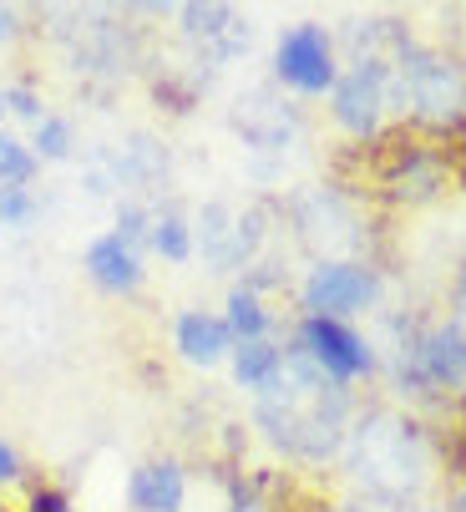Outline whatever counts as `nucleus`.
<instances>
[{
    "instance_id": "nucleus-1",
    "label": "nucleus",
    "mask_w": 466,
    "mask_h": 512,
    "mask_svg": "<svg viewBox=\"0 0 466 512\" xmlns=\"http://www.w3.org/2000/svg\"><path fill=\"white\" fill-rule=\"evenodd\" d=\"M421 442L411 436V426L375 416L370 426H360L355 436V477L375 487V497L401 502L406 492L421 487Z\"/></svg>"
},
{
    "instance_id": "nucleus-2",
    "label": "nucleus",
    "mask_w": 466,
    "mask_h": 512,
    "mask_svg": "<svg viewBox=\"0 0 466 512\" xmlns=\"http://www.w3.org/2000/svg\"><path fill=\"white\" fill-rule=\"evenodd\" d=\"M401 92L426 112V117H456L466 107V82L461 71L431 51H416L406 46L401 51Z\"/></svg>"
},
{
    "instance_id": "nucleus-3",
    "label": "nucleus",
    "mask_w": 466,
    "mask_h": 512,
    "mask_svg": "<svg viewBox=\"0 0 466 512\" xmlns=\"http://www.w3.org/2000/svg\"><path fill=\"white\" fill-rule=\"evenodd\" d=\"M274 61H279V77L294 92H325V87H335V51H330L325 26H294V31H284Z\"/></svg>"
},
{
    "instance_id": "nucleus-4",
    "label": "nucleus",
    "mask_w": 466,
    "mask_h": 512,
    "mask_svg": "<svg viewBox=\"0 0 466 512\" xmlns=\"http://www.w3.org/2000/svg\"><path fill=\"white\" fill-rule=\"evenodd\" d=\"M299 350L320 365L330 381H350V376H365L370 371V350L355 330H345L340 320H315L309 315L304 330H299Z\"/></svg>"
},
{
    "instance_id": "nucleus-5",
    "label": "nucleus",
    "mask_w": 466,
    "mask_h": 512,
    "mask_svg": "<svg viewBox=\"0 0 466 512\" xmlns=\"http://www.w3.org/2000/svg\"><path fill=\"white\" fill-rule=\"evenodd\" d=\"M370 295H375L370 269H360V264H340V259L320 264L315 274H309V284H304V305L315 310V320H340V315L360 310Z\"/></svg>"
},
{
    "instance_id": "nucleus-6",
    "label": "nucleus",
    "mask_w": 466,
    "mask_h": 512,
    "mask_svg": "<svg viewBox=\"0 0 466 512\" xmlns=\"http://www.w3.org/2000/svg\"><path fill=\"white\" fill-rule=\"evenodd\" d=\"M380 107H385V66L380 61H355L350 77L335 82V117H340V127L365 137V132H375Z\"/></svg>"
},
{
    "instance_id": "nucleus-7",
    "label": "nucleus",
    "mask_w": 466,
    "mask_h": 512,
    "mask_svg": "<svg viewBox=\"0 0 466 512\" xmlns=\"http://www.w3.org/2000/svg\"><path fill=\"white\" fill-rule=\"evenodd\" d=\"M183 31L193 41H203V51L213 61H233L249 46V21L233 6H183Z\"/></svg>"
},
{
    "instance_id": "nucleus-8",
    "label": "nucleus",
    "mask_w": 466,
    "mask_h": 512,
    "mask_svg": "<svg viewBox=\"0 0 466 512\" xmlns=\"http://www.w3.org/2000/svg\"><path fill=\"white\" fill-rule=\"evenodd\" d=\"M416 360H421V376H426V381H436V386H461V381H466V330H461V325L431 330V335L416 345Z\"/></svg>"
},
{
    "instance_id": "nucleus-9",
    "label": "nucleus",
    "mask_w": 466,
    "mask_h": 512,
    "mask_svg": "<svg viewBox=\"0 0 466 512\" xmlns=\"http://www.w3.org/2000/svg\"><path fill=\"white\" fill-rule=\"evenodd\" d=\"M183 492L188 487H183V467L178 462H147V467L132 472V487H127L137 512H178Z\"/></svg>"
},
{
    "instance_id": "nucleus-10",
    "label": "nucleus",
    "mask_w": 466,
    "mask_h": 512,
    "mask_svg": "<svg viewBox=\"0 0 466 512\" xmlns=\"http://www.w3.org/2000/svg\"><path fill=\"white\" fill-rule=\"evenodd\" d=\"M87 274H92L102 289H112V295H132V289L142 284V264H137V254H132L117 234H107V239H97V244L87 249Z\"/></svg>"
},
{
    "instance_id": "nucleus-11",
    "label": "nucleus",
    "mask_w": 466,
    "mask_h": 512,
    "mask_svg": "<svg viewBox=\"0 0 466 512\" xmlns=\"http://www.w3.org/2000/svg\"><path fill=\"white\" fill-rule=\"evenodd\" d=\"M228 325L223 320H213V315H183L178 320V350H183V360H193V365H213V360H223V350H228Z\"/></svg>"
},
{
    "instance_id": "nucleus-12",
    "label": "nucleus",
    "mask_w": 466,
    "mask_h": 512,
    "mask_svg": "<svg viewBox=\"0 0 466 512\" xmlns=\"http://www.w3.org/2000/svg\"><path fill=\"white\" fill-rule=\"evenodd\" d=\"M279 365H284V355H279L269 340H244L239 355H233V376H239V386H259V391H269L274 376H279Z\"/></svg>"
},
{
    "instance_id": "nucleus-13",
    "label": "nucleus",
    "mask_w": 466,
    "mask_h": 512,
    "mask_svg": "<svg viewBox=\"0 0 466 512\" xmlns=\"http://www.w3.org/2000/svg\"><path fill=\"white\" fill-rule=\"evenodd\" d=\"M233 218L223 203H208L203 213H198V239H203V254L213 259V264H239V249H233Z\"/></svg>"
},
{
    "instance_id": "nucleus-14",
    "label": "nucleus",
    "mask_w": 466,
    "mask_h": 512,
    "mask_svg": "<svg viewBox=\"0 0 466 512\" xmlns=\"http://www.w3.org/2000/svg\"><path fill=\"white\" fill-rule=\"evenodd\" d=\"M36 173V153L26 148L21 137L0 132V188H26Z\"/></svg>"
},
{
    "instance_id": "nucleus-15",
    "label": "nucleus",
    "mask_w": 466,
    "mask_h": 512,
    "mask_svg": "<svg viewBox=\"0 0 466 512\" xmlns=\"http://www.w3.org/2000/svg\"><path fill=\"white\" fill-rule=\"evenodd\" d=\"M152 249H158L163 259H173V264H183L188 254H193V234H188V224L178 213H163V218H152Z\"/></svg>"
},
{
    "instance_id": "nucleus-16",
    "label": "nucleus",
    "mask_w": 466,
    "mask_h": 512,
    "mask_svg": "<svg viewBox=\"0 0 466 512\" xmlns=\"http://www.w3.org/2000/svg\"><path fill=\"white\" fill-rule=\"evenodd\" d=\"M228 335H239V340H259L264 335V325H269V315L259 310V300L249 295V289H233L228 295Z\"/></svg>"
},
{
    "instance_id": "nucleus-17",
    "label": "nucleus",
    "mask_w": 466,
    "mask_h": 512,
    "mask_svg": "<svg viewBox=\"0 0 466 512\" xmlns=\"http://www.w3.org/2000/svg\"><path fill=\"white\" fill-rule=\"evenodd\" d=\"M36 153L51 158V163L71 153V122L66 117H41L36 122Z\"/></svg>"
},
{
    "instance_id": "nucleus-18",
    "label": "nucleus",
    "mask_w": 466,
    "mask_h": 512,
    "mask_svg": "<svg viewBox=\"0 0 466 512\" xmlns=\"http://www.w3.org/2000/svg\"><path fill=\"white\" fill-rule=\"evenodd\" d=\"M36 218V198L26 188H0V229H21Z\"/></svg>"
},
{
    "instance_id": "nucleus-19",
    "label": "nucleus",
    "mask_w": 466,
    "mask_h": 512,
    "mask_svg": "<svg viewBox=\"0 0 466 512\" xmlns=\"http://www.w3.org/2000/svg\"><path fill=\"white\" fill-rule=\"evenodd\" d=\"M147 229H152V218H147L137 203H122V208H117V239H122L132 254H137V244L147 239Z\"/></svg>"
},
{
    "instance_id": "nucleus-20",
    "label": "nucleus",
    "mask_w": 466,
    "mask_h": 512,
    "mask_svg": "<svg viewBox=\"0 0 466 512\" xmlns=\"http://www.w3.org/2000/svg\"><path fill=\"white\" fill-rule=\"evenodd\" d=\"M6 102H11V112H21V117H31V122H41V117H46V112L36 107V92H26V87L6 92Z\"/></svg>"
},
{
    "instance_id": "nucleus-21",
    "label": "nucleus",
    "mask_w": 466,
    "mask_h": 512,
    "mask_svg": "<svg viewBox=\"0 0 466 512\" xmlns=\"http://www.w3.org/2000/svg\"><path fill=\"white\" fill-rule=\"evenodd\" d=\"M31 512H66V497L61 492H36L31 497Z\"/></svg>"
},
{
    "instance_id": "nucleus-22",
    "label": "nucleus",
    "mask_w": 466,
    "mask_h": 512,
    "mask_svg": "<svg viewBox=\"0 0 466 512\" xmlns=\"http://www.w3.org/2000/svg\"><path fill=\"white\" fill-rule=\"evenodd\" d=\"M16 472H21V462H16V452H11L6 442H0V482H11Z\"/></svg>"
},
{
    "instance_id": "nucleus-23",
    "label": "nucleus",
    "mask_w": 466,
    "mask_h": 512,
    "mask_svg": "<svg viewBox=\"0 0 466 512\" xmlns=\"http://www.w3.org/2000/svg\"><path fill=\"white\" fill-rule=\"evenodd\" d=\"M11 36H16V11L0 6V41H11Z\"/></svg>"
},
{
    "instance_id": "nucleus-24",
    "label": "nucleus",
    "mask_w": 466,
    "mask_h": 512,
    "mask_svg": "<svg viewBox=\"0 0 466 512\" xmlns=\"http://www.w3.org/2000/svg\"><path fill=\"white\" fill-rule=\"evenodd\" d=\"M456 305H461V315H466V284H461V295H456Z\"/></svg>"
},
{
    "instance_id": "nucleus-25",
    "label": "nucleus",
    "mask_w": 466,
    "mask_h": 512,
    "mask_svg": "<svg viewBox=\"0 0 466 512\" xmlns=\"http://www.w3.org/2000/svg\"><path fill=\"white\" fill-rule=\"evenodd\" d=\"M0 112H6V92H0Z\"/></svg>"
}]
</instances>
